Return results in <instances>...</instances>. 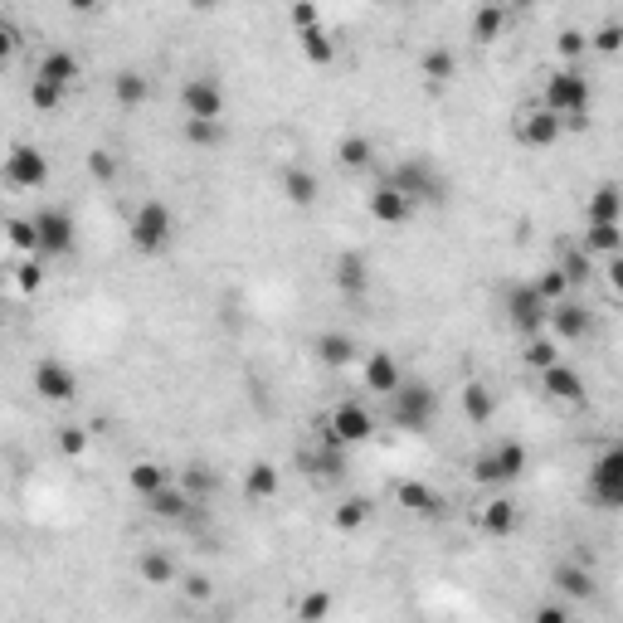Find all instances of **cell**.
Returning <instances> with one entry per match:
<instances>
[{"label": "cell", "mask_w": 623, "mask_h": 623, "mask_svg": "<svg viewBox=\"0 0 623 623\" xmlns=\"http://www.w3.org/2000/svg\"><path fill=\"white\" fill-rule=\"evenodd\" d=\"M370 434H375V414L361 400H341L327 414V424H322V443H336V448H356Z\"/></svg>", "instance_id": "4"}, {"label": "cell", "mask_w": 623, "mask_h": 623, "mask_svg": "<svg viewBox=\"0 0 623 623\" xmlns=\"http://www.w3.org/2000/svg\"><path fill=\"white\" fill-rule=\"evenodd\" d=\"M331 614V594L327 589H312V594H302L297 599V619L302 623H322Z\"/></svg>", "instance_id": "43"}, {"label": "cell", "mask_w": 623, "mask_h": 623, "mask_svg": "<svg viewBox=\"0 0 623 623\" xmlns=\"http://www.w3.org/2000/svg\"><path fill=\"white\" fill-rule=\"evenodd\" d=\"M531 288H536V297H541L546 307H555V302H565V297H570V283L560 278V268H546V273H541Z\"/></svg>", "instance_id": "42"}, {"label": "cell", "mask_w": 623, "mask_h": 623, "mask_svg": "<svg viewBox=\"0 0 623 623\" xmlns=\"http://www.w3.org/2000/svg\"><path fill=\"white\" fill-rule=\"evenodd\" d=\"M434 414H439V395L429 385H419V380H404L400 390L390 395V419L400 429H429Z\"/></svg>", "instance_id": "5"}, {"label": "cell", "mask_w": 623, "mask_h": 623, "mask_svg": "<svg viewBox=\"0 0 623 623\" xmlns=\"http://www.w3.org/2000/svg\"><path fill=\"white\" fill-rule=\"evenodd\" d=\"M59 453H64V458H83V453H88V429L64 424V429H59Z\"/></svg>", "instance_id": "47"}, {"label": "cell", "mask_w": 623, "mask_h": 623, "mask_svg": "<svg viewBox=\"0 0 623 623\" xmlns=\"http://www.w3.org/2000/svg\"><path fill=\"white\" fill-rule=\"evenodd\" d=\"M619 44H623V25H619V20H604V25L594 30V49H604V54H614Z\"/></svg>", "instance_id": "52"}, {"label": "cell", "mask_w": 623, "mask_h": 623, "mask_svg": "<svg viewBox=\"0 0 623 623\" xmlns=\"http://www.w3.org/2000/svg\"><path fill=\"white\" fill-rule=\"evenodd\" d=\"M5 25H10V20H5V10H0V30H5Z\"/></svg>", "instance_id": "58"}, {"label": "cell", "mask_w": 623, "mask_h": 623, "mask_svg": "<svg viewBox=\"0 0 623 623\" xmlns=\"http://www.w3.org/2000/svg\"><path fill=\"white\" fill-rule=\"evenodd\" d=\"M604 273H609V288L619 293V288H623V263H619V258H609V268H604Z\"/></svg>", "instance_id": "56"}, {"label": "cell", "mask_w": 623, "mask_h": 623, "mask_svg": "<svg viewBox=\"0 0 623 623\" xmlns=\"http://www.w3.org/2000/svg\"><path fill=\"white\" fill-rule=\"evenodd\" d=\"M521 361H526L531 370H550L555 361H560V351H555V341L541 331V336H531V341L521 346Z\"/></svg>", "instance_id": "39"}, {"label": "cell", "mask_w": 623, "mask_h": 623, "mask_svg": "<svg viewBox=\"0 0 623 623\" xmlns=\"http://www.w3.org/2000/svg\"><path fill=\"white\" fill-rule=\"evenodd\" d=\"M516 137L526 142V147H555L560 137H565V122L546 112L541 103H531V108L516 112Z\"/></svg>", "instance_id": "11"}, {"label": "cell", "mask_w": 623, "mask_h": 623, "mask_svg": "<svg viewBox=\"0 0 623 623\" xmlns=\"http://www.w3.org/2000/svg\"><path fill=\"white\" fill-rule=\"evenodd\" d=\"M477 526H482L487 536H512L516 526H521V512H516L512 497H492V502H482V512H477Z\"/></svg>", "instance_id": "22"}, {"label": "cell", "mask_w": 623, "mask_h": 623, "mask_svg": "<svg viewBox=\"0 0 623 623\" xmlns=\"http://www.w3.org/2000/svg\"><path fill=\"white\" fill-rule=\"evenodd\" d=\"M400 385H404L400 361H395L390 351H375V356L366 361V390H375V395H385V400H390Z\"/></svg>", "instance_id": "21"}, {"label": "cell", "mask_w": 623, "mask_h": 623, "mask_svg": "<svg viewBox=\"0 0 623 623\" xmlns=\"http://www.w3.org/2000/svg\"><path fill=\"white\" fill-rule=\"evenodd\" d=\"M181 594L190 599V604H210V599H215V580H210V575H185Z\"/></svg>", "instance_id": "48"}, {"label": "cell", "mask_w": 623, "mask_h": 623, "mask_svg": "<svg viewBox=\"0 0 623 623\" xmlns=\"http://www.w3.org/2000/svg\"><path fill=\"white\" fill-rule=\"evenodd\" d=\"M463 414H468L473 424H487V419L497 414V395H492V385L468 380V385H463Z\"/></svg>", "instance_id": "30"}, {"label": "cell", "mask_w": 623, "mask_h": 623, "mask_svg": "<svg viewBox=\"0 0 623 623\" xmlns=\"http://www.w3.org/2000/svg\"><path fill=\"white\" fill-rule=\"evenodd\" d=\"M585 44H589L585 30H560V39H555V49H560L565 59H580V54H585Z\"/></svg>", "instance_id": "53"}, {"label": "cell", "mask_w": 623, "mask_h": 623, "mask_svg": "<svg viewBox=\"0 0 623 623\" xmlns=\"http://www.w3.org/2000/svg\"><path fill=\"white\" fill-rule=\"evenodd\" d=\"M127 234H132V249H142V254H161L166 244H171V234H176V220H171V210L161 205V200H147V205H137V215L127 224Z\"/></svg>", "instance_id": "6"}, {"label": "cell", "mask_w": 623, "mask_h": 623, "mask_svg": "<svg viewBox=\"0 0 623 623\" xmlns=\"http://www.w3.org/2000/svg\"><path fill=\"white\" fill-rule=\"evenodd\" d=\"M137 575H142L147 585H176V560H171L166 550H142V555H137Z\"/></svg>", "instance_id": "32"}, {"label": "cell", "mask_w": 623, "mask_h": 623, "mask_svg": "<svg viewBox=\"0 0 623 623\" xmlns=\"http://www.w3.org/2000/svg\"><path fill=\"white\" fill-rule=\"evenodd\" d=\"M297 468L312 477V482H341V473H346V448H336V443L307 448V453H297Z\"/></svg>", "instance_id": "16"}, {"label": "cell", "mask_w": 623, "mask_h": 623, "mask_svg": "<svg viewBox=\"0 0 623 623\" xmlns=\"http://www.w3.org/2000/svg\"><path fill=\"white\" fill-rule=\"evenodd\" d=\"M30 103H35L39 112H54L59 108V103H64V93H59V88H54V83H30Z\"/></svg>", "instance_id": "51"}, {"label": "cell", "mask_w": 623, "mask_h": 623, "mask_svg": "<svg viewBox=\"0 0 623 623\" xmlns=\"http://www.w3.org/2000/svg\"><path fill=\"white\" fill-rule=\"evenodd\" d=\"M283 195H288L293 205H317L322 185H317V176H312L307 166H288V171H283Z\"/></svg>", "instance_id": "29"}, {"label": "cell", "mask_w": 623, "mask_h": 623, "mask_svg": "<svg viewBox=\"0 0 623 623\" xmlns=\"http://www.w3.org/2000/svg\"><path fill=\"white\" fill-rule=\"evenodd\" d=\"M395 502H400L409 516H424V521H443V516H448V502H443L439 487H429V482H414V477L395 487Z\"/></svg>", "instance_id": "13"}, {"label": "cell", "mask_w": 623, "mask_h": 623, "mask_svg": "<svg viewBox=\"0 0 623 623\" xmlns=\"http://www.w3.org/2000/svg\"><path fill=\"white\" fill-rule=\"evenodd\" d=\"M619 210H623V195L614 181H604L585 205V224H619Z\"/></svg>", "instance_id": "23"}, {"label": "cell", "mask_w": 623, "mask_h": 623, "mask_svg": "<svg viewBox=\"0 0 623 623\" xmlns=\"http://www.w3.org/2000/svg\"><path fill=\"white\" fill-rule=\"evenodd\" d=\"M39 83H54L59 93H69L78 78H83V64H78V54H69V49H49L44 59H39Z\"/></svg>", "instance_id": "17"}, {"label": "cell", "mask_w": 623, "mask_h": 623, "mask_svg": "<svg viewBox=\"0 0 623 623\" xmlns=\"http://www.w3.org/2000/svg\"><path fill=\"white\" fill-rule=\"evenodd\" d=\"M112 98H117L122 108H137V103L147 98V78L137 74V69H122V74L112 78Z\"/></svg>", "instance_id": "37"}, {"label": "cell", "mask_w": 623, "mask_h": 623, "mask_svg": "<svg viewBox=\"0 0 623 623\" xmlns=\"http://www.w3.org/2000/svg\"><path fill=\"white\" fill-rule=\"evenodd\" d=\"M526 448L516 439L497 443L492 453H482V458H473V482H482V487H502V482H516V477L526 473Z\"/></svg>", "instance_id": "7"}, {"label": "cell", "mask_w": 623, "mask_h": 623, "mask_svg": "<svg viewBox=\"0 0 623 623\" xmlns=\"http://www.w3.org/2000/svg\"><path fill=\"white\" fill-rule=\"evenodd\" d=\"M589 487H594V497H599L604 507H623V448L619 443H609V448L594 458Z\"/></svg>", "instance_id": "10"}, {"label": "cell", "mask_w": 623, "mask_h": 623, "mask_svg": "<svg viewBox=\"0 0 623 623\" xmlns=\"http://www.w3.org/2000/svg\"><path fill=\"white\" fill-rule=\"evenodd\" d=\"M531 623H570V614H565L560 604H541V609L531 614Z\"/></svg>", "instance_id": "54"}, {"label": "cell", "mask_w": 623, "mask_h": 623, "mask_svg": "<svg viewBox=\"0 0 623 623\" xmlns=\"http://www.w3.org/2000/svg\"><path fill=\"white\" fill-rule=\"evenodd\" d=\"M419 69L429 83H448L453 69H458V59H453V49H424V59H419Z\"/></svg>", "instance_id": "40"}, {"label": "cell", "mask_w": 623, "mask_h": 623, "mask_svg": "<svg viewBox=\"0 0 623 623\" xmlns=\"http://www.w3.org/2000/svg\"><path fill=\"white\" fill-rule=\"evenodd\" d=\"M278 487H283V473L273 463H249V473H244V497L249 502H273Z\"/></svg>", "instance_id": "24"}, {"label": "cell", "mask_w": 623, "mask_h": 623, "mask_svg": "<svg viewBox=\"0 0 623 623\" xmlns=\"http://www.w3.org/2000/svg\"><path fill=\"white\" fill-rule=\"evenodd\" d=\"M336 288L346 297H361L370 288V268L361 254H341L336 258Z\"/></svg>", "instance_id": "26"}, {"label": "cell", "mask_w": 623, "mask_h": 623, "mask_svg": "<svg viewBox=\"0 0 623 623\" xmlns=\"http://www.w3.org/2000/svg\"><path fill=\"white\" fill-rule=\"evenodd\" d=\"M541 390L560 404H580L585 400V375L575 366H560V361H555L550 370H541Z\"/></svg>", "instance_id": "19"}, {"label": "cell", "mask_w": 623, "mask_h": 623, "mask_svg": "<svg viewBox=\"0 0 623 623\" xmlns=\"http://www.w3.org/2000/svg\"><path fill=\"white\" fill-rule=\"evenodd\" d=\"M619 249H623V234H619V224H585V254L619 258Z\"/></svg>", "instance_id": "33"}, {"label": "cell", "mask_w": 623, "mask_h": 623, "mask_svg": "<svg viewBox=\"0 0 623 623\" xmlns=\"http://www.w3.org/2000/svg\"><path fill=\"white\" fill-rule=\"evenodd\" d=\"M185 142H190V147H220V142H224V127H220V122L185 117Z\"/></svg>", "instance_id": "41"}, {"label": "cell", "mask_w": 623, "mask_h": 623, "mask_svg": "<svg viewBox=\"0 0 623 623\" xmlns=\"http://www.w3.org/2000/svg\"><path fill=\"white\" fill-rule=\"evenodd\" d=\"M312 351H317V361H322V366H331V370L356 366V356H361L356 336H346V331H322V336L312 341Z\"/></svg>", "instance_id": "20"}, {"label": "cell", "mask_w": 623, "mask_h": 623, "mask_svg": "<svg viewBox=\"0 0 623 623\" xmlns=\"http://www.w3.org/2000/svg\"><path fill=\"white\" fill-rule=\"evenodd\" d=\"M555 268H560V278H565L570 288H575V283H589V254H585V249H570V254L560 258Z\"/></svg>", "instance_id": "45"}, {"label": "cell", "mask_w": 623, "mask_h": 623, "mask_svg": "<svg viewBox=\"0 0 623 623\" xmlns=\"http://www.w3.org/2000/svg\"><path fill=\"white\" fill-rule=\"evenodd\" d=\"M147 512H151V516H161V521H185V516L195 512V502L185 497L176 482H171V487H161L156 497H147Z\"/></svg>", "instance_id": "27"}, {"label": "cell", "mask_w": 623, "mask_h": 623, "mask_svg": "<svg viewBox=\"0 0 623 623\" xmlns=\"http://www.w3.org/2000/svg\"><path fill=\"white\" fill-rule=\"evenodd\" d=\"M541 108L555 112L565 127H585V112H589L585 69H555V74H546V98H541Z\"/></svg>", "instance_id": "1"}, {"label": "cell", "mask_w": 623, "mask_h": 623, "mask_svg": "<svg viewBox=\"0 0 623 623\" xmlns=\"http://www.w3.org/2000/svg\"><path fill=\"white\" fill-rule=\"evenodd\" d=\"M5 185H15V190H44L49 185V156L30 142H20V147L5 151Z\"/></svg>", "instance_id": "8"}, {"label": "cell", "mask_w": 623, "mask_h": 623, "mask_svg": "<svg viewBox=\"0 0 623 623\" xmlns=\"http://www.w3.org/2000/svg\"><path fill=\"white\" fill-rule=\"evenodd\" d=\"M10 273H15V288H20V293H39V288H44V263H39V258H25V263L10 268Z\"/></svg>", "instance_id": "46"}, {"label": "cell", "mask_w": 623, "mask_h": 623, "mask_svg": "<svg viewBox=\"0 0 623 623\" xmlns=\"http://www.w3.org/2000/svg\"><path fill=\"white\" fill-rule=\"evenodd\" d=\"M5 283H10V273H5V268H0V288H5Z\"/></svg>", "instance_id": "57"}, {"label": "cell", "mask_w": 623, "mask_h": 623, "mask_svg": "<svg viewBox=\"0 0 623 623\" xmlns=\"http://www.w3.org/2000/svg\"><path fill=\"white\" fill-rule=\"evenodd\" d=\"M507 30V5H482L473 15V39L477 44H492V39Z\"/></svg>", "instance_id": "35"}, {"label": "cell", "mask_w": 623, "mask_h": 623, "mask_svg": "<svg viewBox=\"0 0 623 623\" xmlns=\"http://www.w3.org/2000/svg\"><path fill=\"white\" fill-rule=\"evenodd\" d=\"M288 20L297 25V35H307V30H317V25H322V10H317L312 0H297L293 10H288Z\"/></svg>", "instance_id": "49"}, {"label": "cell", "mask_w": 623, "mask_h": 623, "mask_svg": "<svg viewBox=\"0 0 623 623\" xmlns=\"http://www.w3.org/2000/svg\"><path fill=\"white\" fill-rule=\"evenodd\" d=\"M10 54H15V30H10V25H5V30H0V64H5V59H10Z\"/></svg>", "instance_id": "55"}, {"label": "cell", "mask_w": 623, "mask_h": 623, "mask_svg": "<svg viewBox=\"0 0 623 623\" xmlns=\"http://www.w3.org/2000/svg\"><path fill=\"white\" fill-rule=\"evenodd\" d=\"M546 312H550V307L536 297L531 283H512V288H507V327L521 331L526 341L546 331Z\"/></svg>", "instance_id": "9"}, {"label": "cell", "mask_w": 623, "mask_h": 623, "mask_svg": "<svg viewBox=\"0 0 623 623\" xmlns=\"http://www.w3.org/2000/svg\"><path fill=\"white\" fill-rule=\"evenodd\" d=\"M30 380H35V390L49 404H69L78 395V370L64 366V361H39Z\"/></svg>", "instance_id": "12"}, {"label": "cell", "mask_w": 623, "mask_h": 623, "mask_svg": "<svg viewBox=\"0 0 623 623\" xmlns=\"http://www.w3.org/2000/svg\"><path fill=\"white\" fill-rule=\"evenodd\" d=\"M88 176H93L98 185H112L117 181V156H112L108 147H93L88 151Z\"/></svg>", "instance_id": "44"}, {"label": "cell", "mask_w": 623, "mask_h": 623, "mask_svg": "<svg viewBox=\"0 0 623 623\" xmlns=\"http://www.w3.org/2000/svg\"><path fill=\"white\" fill-rule=\"evenodd\" d=\"M336 161H341L346 171H366L370 161H375L370 137H341V142H336Z\"/></svg>", "instance_id": "34"}, {"label": "cell", "mask_w": 623, "mask_h": 623, "mask_svg": "<svg viewBox=\"0 0 623 623\" xmlns=\"http://www.w3.org/2000/svg\"><path fill=\"white\" fill-rule=\"evenodd\" d=\"M181 108L185 117H200V122H220L224 112V93L215 78H190L181 88Z\"/></svg>", "instance_id": "14"}, {"label": "cell", "mask_w": 623, "mask_h": 623, "mask_svg": "<svg viewBox=\"0 0 623 623\" xmlns=\"http://www.w3.org/2000/svg\"><path fill=\"white\" fill-rule=\"evenodd\" d=\"M302 39V54H307V64H317V69H327L331 59H336V44H331V35L317 25V30H307V35H297Z\"/></svg>", "instance_id": "38"}, {"label": "cell", "mask_w": 623, "mask_h": 623, "mask_svg": "<svg viewBox=\"0 0 623 623\" xmlns=\"http://www.w3.org/2000/svg\"><path fill=\"white\" fill-rule=\"evenodd\" d=\"M546 327H550V341H585L589 331H594V317H589L580 302H555L546 312Z\"/></svg>", "instance_id": "15"}, {"label": "cell", "mask_w": 623, "mask_h": 623, "mask_svg": "<svg viewBox=\"0 0 623 623\" xmlns=\"http://www.w3.org/2000/svg\"><path fill=\"white\" fill-rule=\"evenodd\" d=\"M370 220L375 224H390V229H395V224H404L409 220V215H414V205H409V200H404L400 190H395V185H375V190H370Z\"/></svg>", "instance_id": "18"}, {"label": "cell", "mask_w": 623, "mask_h": 623, "mask_svg": "<svg viewBox=\"0 0 623 623\" xmlns=\"http://www.w3.org/2000/svg\"><path fill=\"white\" fill-rule=\"evenodd\" d=\"M181 492L200 507V502H210V497L220 492V473H215L210 463H190V468L181 473Z\"/></svg>", "instance_id": "25"}, {"label": "cell", "mask_w": 623, "mask_h": 623, "mask_svg": "<svg viewBox=\"0 0 623 623\" xmlns=\"http://www.w3.org/2000/svg\"><path fill=\"white\" fill-rule=\"evenodd\" d=\"M331 521H336V531H361V526L370 521V497H361V492L346 497V502L331 512Z\"/></svg>", "instance_id": "36"}, {"label": "cell", "mask_w": 623, "mask_h": 623, "mask_svg": "<svg viewBox=\"0 0 623 623\" xmlns=\"http://www.w3.org/2000/svg\"><path fill=\"white\" fill-rule=\"evenodd\" d=\"M127 487H132L137 497H156L161 487H171V473H166L161 463H132V468H127Z\"/></svg>", "instance_id": "31"}, {"label": "cell", "mask_w": 623, "mask_h": 623, "mask_svg": "<svg viewBox=\"0 0 623 623\" xmlns=\"http://www.w3.org/2000/svg\"><path fill=\"white\" fill-rule=\"evenodd\" d=\"M385 185H395L409 205H439L443 195H448V185H443V176L429 166V156H404V161H395Z\"/></svg>", "instance_id": "2"}, {"label": "cell", "mask_w": 623, "mask_h": 623, "mask_svg": "<svg viewBox=\"0 0 623 623\" xmlns=\"http://www.w3.org/2000/svg\"><path fill=\"white\" fill-rule=\"evenodd\" d=\"M555 589H560L565 599H594V575H589L585 565L565 560V565H555Z\"/></svg>", "instance_id": "28"}, {"label": "cell", "mask_w": 623, "mask_h": 623, "mask_svg": "<svg viewBox=\"0 0 623 623\" xmlns=\"http://www.w3.org/2000/svg\"><path fill=\"white\" fill-rule=\"evenodd\" d=\"M5 234H10L15 249H25V254L35 258V224L30 220H5Z\"/></svg>", "instance_id": "50"}, {"label": "cell", "mask_w": 623, "mask_h": 623, "mask_svg": "<svg viewBox=\"0 0 623 623\" xmlns=\"http://www.w3.org/2000/svg\"><path fill=\"white\" fill-rule=\"evenodd\" d=\"M35 224V258H69L78 244V224L69 210H59V205H44L30 215Z\"/></svg>", "instance_id": "3"}]
</instances>
